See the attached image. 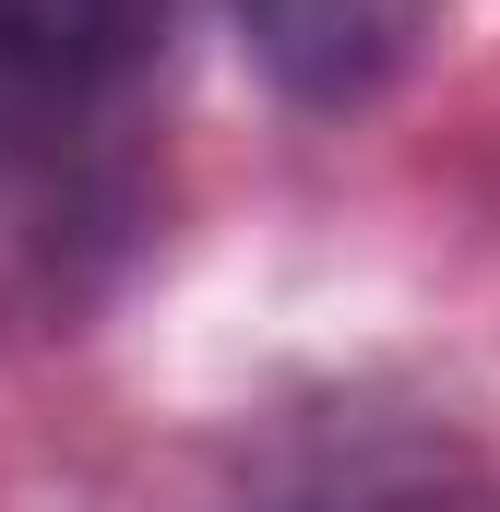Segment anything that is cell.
<instances>
[{
    "instance_id": "6da1fadb",
    "label": "cell",
    "mask_w": 500,
    "mask_h": 512,
    "mask_svg": "<svg viewBox=\"0 0 500 512\" xmlns=\"http://www.w3.org/2000/svg\"><path fill=\"white\" fill-rule=\"evenodd\" d=\"M441 0H239V48L286 108H370L429 48Z\"/></svg>"
},
{
    "instance_id": "7a4b0ae2",
    "label": "cell",
    "mask_w": 500,
    "mask_h": 512,
    "mask_svg": "<svg viewBox=\"0 0 500 512\" xmlns=\"http://www.w3.org/2000/svg\"><path fill=\"white\" fill-rule=\"evenodd\" d=\"M143 0H0V120H72L120 84Z\"/></svg>"
}]
</instances>
